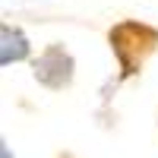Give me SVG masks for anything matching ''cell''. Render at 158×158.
<instances>
[{
    "label": "cell",
    "mask_w": 158,
    "mask_h": 158,
    "mask_svg": "<svg viewBox=\"0 0 158 158\" xmlns=\"http://www.w3.org/2000/svg\"><path fill=\"white\" fill-rule=\"evenodd\" d=\"M35 79L48 89H67L73 82V57L63 44L44 48L35 60Z\"/></svg>",
    "instance_id": "cell-1"
},
{
    "label": "cell",
    "mask_w": 158,
    "mask_h": 158,
    "mask_svg": "<svg viewBox=\"0 0 158 158\" xmlns=\"http://www.w3.org/2000/svg\"><path fill=\"white\" fill-rule=\"evenodd\" d=\"M29 54H32V48H29V38L22 35V29L3 22V25H0V63L10 67V63L25 60Z\"/></svg>",
    "instance_id": "cell-2"
}]
</instances>
